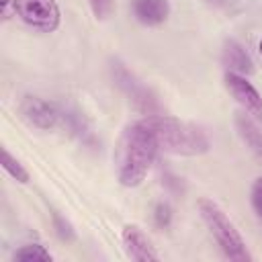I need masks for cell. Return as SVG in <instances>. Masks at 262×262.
<instances>
[{"label":"cell","mask_w":262,"mask_h":262,"mask_svg":"<svg viewBox=\"0 0 262 262\" xmlns=\"http://www.w3.org/2000/svg\"><path fill=\"white\" fill-rule=\"evenodd\" d=\"M221 61L227 72H233L239 76H250L254 72V61L250 53L235 39H225L223 49H221Z\"/></svg>","instance_id":"10"},{"label":"cell","mask_w":262,"mask_h":262,"mask_svg":"<svg viewBox=\"0 0 262 262\" xmlns=\"http://www.w3.org/2000/svg\"><path fill=\"white\" fill-rule=\"evenodd\" d=\"M18 111H20L23 119L29 125H33L37 129H43V131L53 129L61 119V111L53 102H49L41 96H31V94L20 100Z\"/></svg>","instance_id":"7"},{"label":"cell","mask_w":262,"mask_h":262,"mask_svg":"<svg viewBox=\"0 0 262 262\" xmlns=\"http://www.w3.org/2000/svg\"><path fill=\"white\" fill-rule=\"evenodd\" d=\"M121 242L127 258L135 262H156L160 260L158 252L154 250L149 237L137 227V225H125L121 231Z\"/></svg>","instance_id":"8"},{"label":"cell","mask_w":262,"mask_h":262,"mask_svg":"<svg viewBox=\"0 0 262 262\" xmlns=\"http://www.w3.org/2000/svg\"><path fill=\"white\" fill-rule=\"evenodd\" d=\"M151 127L158 147L174 156H203L211 149L207 133L194 125L180 121L170 115H147L143 117Z\"/></svg>","instance_id":"2"},{"label":"cell","mask_w":262,"mask_h":262,"mask_svg":"<svg viewBox=\"0 0 262 262\" xmlns=\"http://www.w3.org/2000/svg\"><path fill=\"white\" fill-rule=\"evenodd\" d=\"M16 14V0H2V20H8Z\"/></svg>","instance_id":"18"},{"label":"cell","mask_w":262,"mask_h":262,"mask_svg":"<svg viewBox=\"0 0 262 262\" xmlns=\"http://www.w3.org/2000/svg\"><path fill=\"white\" fill-rule=\"evenodd\" d=\"M250 201H252V207L258 213V217H262V176H258L254 180L252 190H250Z\"/></svg>","instance_id":"16"},{"label":"cell","mask_w":262,"mask_h":262,"mask_svg":"<svg viewBox=\"0 0 262 262\" xmlns=\"http://www.w3.org/2000/svg\"><path fill=\"white\" fill-rule=\"evenodd\" d=\"M133 18L143 27H160L170 16V0H131Z\"/></svg>","instance_id":"9"},{"label":"cell","mask_w":262,"mask_h":262,"mask_svg":"<svg viewBox=\"0 0 262 262\" xmlns=\"http://www.w3.org/2000/svg\"><path fill=\"white\" fill-rule=\"evenodd\" d=\"M225 88L250 117L262 123V94L256 90V86L246 76L225 72Z\"/></svg>","instance_id":"6"},{"label":"cell","mask_w":262,"mask_h":262,"mask_svg":"<svg viewBox=\"0 0 262 262\" xmlns=\"http://www.w3.org/2000/svg\"><path fill=\"white\" fill-rule=\"evenodd\" d=\"M258 51H260V55H262V39H260V43H258Z\"/></svg>","instance_id":"19"},{"label":"cell","mask_w":262,"mask_h":262,"mask_svg":"<svg viewBox=\"0 0 262 262\" xmlns=\"http://www.w3.org/2000/svg\"><path fill=\"white\" fill-rule=\"evenodd\" d=\"M51 260H53L51 252L45 250V246H41V244L20 246L12 254V262H51Z\"/></svg>","instance_id":"12"},{"label":"cell","mask_w":262,"mask_h":262,"mask_svg":"<svg viewBox=\"0 0 262 262\" xmlns=\"http://www.w3.org/2000/svg\"><path fill=\"white\" fill-rule=\"evenodd\" d=\"M18 18L43 33H53L61 23V12L55 0H16Z\"/></svg>","instance_id":"4"},{"label":"cell","mask_w":262,"mask_h":262,"mask_svg":"<svg viewBox=\"0 0 262 262\" xmlns=\"http://www.w3.org/2000/svg\"><path fill=\"white\" fill-rule=\"evenodd\" d=\"M88 2H90V8H92V14L98 20H102V18L108 16V12H111V0H88Z\"/></svg>","instance_id":"17"},{"label":"cell","mask_w":262,"mask_h":262,"mask_svg":"<svg viewBox=\"0 0 262 262\" xmlns=\"http://www.w3.org/2000/svg\"><path fill=\"white\" fill-rule=\"evenodd\" d=\"M158 149L160 147H158L156 135L145 119L129 123L121 131V137L117 141L115 156H113L115 176L119 184L125 188L139 186L145 180Z\"/></svg>","instance_id":"1"},{"label":"cell","mask_w":262,"mask_h":262,"mask_svg":"<svg viewBox=\"0 0 262 262\" xmlns=\"http://www.w3.org/2000/svg\"><path fill=\"white\" fill-rule=\"evenodd\" d=\"M154 223H156V227H160V229H166V227H170V223H172V207L168 205V203H158L156 207H154Z\"/></svg>","instance_id":"14"},{"label":"cell","mask_w":262,"mask_h":262,"mask_svg":"<svg viewBox=\"0 0 262 262\" xmlns=\"http://www.w3.org/2000/svg\"><path fill=\"white\" fill-rule=\"evenodd\" d=\"M2 168H4L16 182H20V184H27V182H29V172L25 170V166H23L6 147H2Z\"/></svg>","instance_id":"13"},{"label":"cell","mask_w":262,"mask_h":262,"mask_svg":"<svg viewBox=\"0 0 262 262\" xmlns=\"http://www.w3.org/2000/svg\"><path fill=\"white\" fill-rule=\"evenodd\" d=\"M233 121H235V129H237V135L242 137V141L262 162V131L258 129V125L244 113H237Z\"/></svg>","instance_id":"11"},{"label":"cell","mask_w":262,"mask_h":262,"mask_svg":"<svg viewBox=\"0 0 262 262\" xmlns=\"http://www.w3.org/2000/svg\"><path fill=\"white\" fill-rule=\"evenodd\" d=\"M53 225H55V231H57V235L63 239V242H70V239H74V229H72V225L63 219V217H59L57 213H53Z\"/></svg>","instance_id":"15"},{"label":"cell","mask_w":262,"mask_h":262,"mask_svg":"<svg viewBox=\"0 0 262 262\" xmlns=\"http://www.w3.org/2000/svg\"><path fill=\"white\" fill-rule=\"evenodd\" d=\"M111 70H113V80H115V84L129 96V100H133V104L141 111V113H145V115H154L160 106H158V100H156V96L149 92V88H145L121 61H113V66H111Z\"/></svg>","instance_id":"5"},{"label":"cell","mask_w":262,"mask_h":262,"mask_svg":"<svg viewBox=\"0 0 262 262\" xmlns=\"http://www.w3.org/2000/svg\"><path fill=\"white\" fill-rule=\"evenodd\" d=\"M196 207H199V215H201L203 223L209 227V231L215 237L221 252L233 262H250L252 254L248 252V246H246L244 237L239 235L233 221L225 215V211L215 201L205 199V196L199 199Z\"/></svg>","instance_id":"3"}]
</instances>
